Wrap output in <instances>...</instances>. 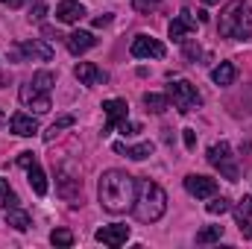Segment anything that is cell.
Masks as SVG:
<instances>
[{
    "instance_id": "1",
    "label": "cell",
    "mask_w": 252,
    "mask_h": 249,
    "mask_svg": "<svg viewBox=\"0 0 252 249\" xmlns=\"http://www.w3.org/2000/svg\"><path fill=\"white\" fill-rule=\"evenodd\" d=\"M97 193H100V202H103L106 211L124 214V211H132V202H135V193H138V179L124 173V170H106L100 176Z\"/></svg>"
},
{
    "instance_id": "4",
    "label": "cell",
    "mask_w": 252,
    "mask_h": 249,
    "mask_svg": "<svg viewBox=\"0 0 252 249\" xmlns=\"http://www.w3.org/2000/svg\"><path fill=\"white\" fill-rule=\"evenodd\" d=\"M167 97L173 100V106L182 112V115H188L193 109H199V103H202V97L196 94V88L190 85L188 79H170V85H167Z\"/></svg>"
},
{
    "instance_id": "23",
    "label": "cell",
    "mask_w": 252,
    "mask_h": 249,
    "mask_svg": "<svg viewBox=\"0 0 252 249\" xmlns=\"http://www.w3.org/2000/svg\"><path fill=\"white\" fill-rule=\"evenodd\" d=\"M144 106H147L150 112H156V115H161V112H167V109H170V97H164V94H153V91H147V94H144Z\"/></svg>"
},
{
    "instance_id": "17",
    "label": "cell",
    "mask_w": 252,
    "mask_h": 249,
    "mask_svg": "<svg viewBox=\"0 0 252 249\" xmlns=\"http://www.w3.org/2000/svg\"><path fill=\"white\" fill-rule=\"evenodd\" d=\"M59 196H64L67 202L76 205V199L82 196V179H76V176H70V173H62V176H59Z\"/></svg>"
},
{
    "instance_id": "11",
    "label": "cell",
    "mask_w": 252,
    "mask_h": 249,
    "mask_svg": "<svg viewBox=\"0 0 252 249\" xmlns=\"http://www.w3.org/2000/svg\"><path fill=\"white\" fill-rule=\"evenodd\" d=\"M103 112H106V126H103V135H109L115 126L126 121V115H129V106H126V100H106L103 103Z\"/></svg>"
},
{
    "instance_id": "22",
    "label": "cell",
    "mask_w": 252,
    "mask_h": 249,
    "mask_svg": "<svg viewBox=\"0 0 252 249\" xmlns=\"http://www.w3.org/2000/svg\"><path fill=\"white\" fill-rule=\"evenodd\" d=\"M6 226H12V229H18V232H27V229H30V214L21 211L18 205H15V208H6Z\"/></svg>"
},
{
    "instance_id": "12",
    "label": "cell",
    "mask_w": 252,
    "mask_h": 249,
    "mask_svg": "<svg viewBox=\"0 0 252 249\" xmlns=\"http://www.w3.org/2000/svg\"><path fill=\"white\" fill-rule=\"evenodd\" d=\"M64 41H67V50H70L73 56H82V53H88L91 47H97V38H94L91 32H85V30H76V32H70Z\"/></svg>"
},
{
    "instance_id": "31",
    "label": "cell",
    "mask_w": 252,
    "mask_h": 249,
    "mask_svg": "<svg viewBox=\"0 0 252 249\" xmlns=\"http://www.w3.org/2000/svg\"><path fill=\"white\" fill-rule=\"evenodd\" d=\"M35 161H38V158H35V153H21V156H18V164H21L24 170H27L30 164H35Z\"/></svg>"
},
{
    "instance_id": "38",
    "label": "cell",
    "mask_w": 252,
    "mask_h": 249,
    "mask_svg": "<svg viewBox=\"0 0 252 249\" xmlns=\"http://www.w3.org/2000/svg\"><path fill=\"white\" fill-rule=\"evenodd\" d=\"M0 118H3V115H0Z\"/></svg>"
},
{
    "instance_id": "24",
    "label": "cell",
    "mask_w": 252,
    "mask_h": 249,
    "mask_svg": "<svg viewBox=\"0 0 252 249\" xmlns=\"http://www.w3.org/2000/svg\"><path fill=\"white\" fill-rule=\"evenodd\" d=\"M223 238V226H205L196 232V244H214Z\"/></svg>"
},
{
    "instance_id": "19",
    "label": "cell",
    "mask_w": 252,
    "mask_h": 249,
    "mask_svg": "<svg viewBox=\"0 0 252 249\" xmlns=\"http://www.w3.org/2000/svg\"><path fill=\"white\" fill-rule=\"evenodd\" d=\"M115 153H121L132 161H144L147 156H153V144L144 141V144H135V147H126V144H115Z\"/></svg>"
},
{
    "instance_id": "2",
    "label": "cell",
    "mask_w": 252,
    "mask_h": 249,
    "mask_svg": "<svg viewBox=\"0 0 252 249\" xmlns=\"http://www.w3.org/2000/svg\"><path fill=\"white\" fill-rule=\"evenodd\" d=\"M167 211V193L164 187L156 185L153 179H138V193L132 202V214L138 223H156Z\"/></svg>"
},
{
    "instance_id": "34",
    "label": "cell",
    "mask_w": 252,
    "mask_h": 249,
    "mask_svg": "<svg viewBox=\"0 0 252 249\" xmlns=\"http://www.w3.org/2000/svg\"><path fill=\"white\" fill-rule=\"evenodd\" d=\"M44 15H47V9H44V6H35V9H32V18H35V21H41Z\"/></svg>"
},
{
    "instance_id": "25",
    "label": "cell",
    "mask_w": 252,
    "mask_h": 249,
    "mask_svg": "<svg viewBox=\"0 0 252 249\" xmlns=\"http://www.w3.org/2000/svg\"><path fill=\"white\" fill-rule=\"evenodd\" d=\"M18 205V193L9 187L6 179H0V208H15Z\"/></svg>"
},
{
    "instance_id": "3",
    "label": "cell",
    "mask_w": 252,
    "mask_h": 249,
    "mask_svg": "<svg viewBox=\"0 0 252 249\" xmlns=\"http://www.w3.org/2000/svg\"><path fill=\"white\" fill-rule=\"evenodd\" d=\"M220 35L235 38V41H247L252 38V6L244 0H232L223 15H220Z\"/></svg>"
},
{
    "instance_id": "7",
    "label": "cell",
    "mask_w": 252,
    "mask_h": 249,
    "mask_svg": "<svg viewBox=\"0 0 252 249\" xmlns=\"http://www.w3.org/2000/svg\"><path fill=\"white\" fill-rule=\"evenodd\" d=\"M164 53H167L164 44L153 35H138L132 41V56L135 59H164Z\"/></svg>"
},
{
    "instance_id": "16",
    "label": "cell",
    "mask_w": 252,
    "mask_h": 249,
    "mask_svg": "<svg viewBox=\"0 0 252 249\" xmlns=\"http://www.w3.org/2000/svg\"><path fill=\"white\" fill-rule=\"evenodd\" d=\"M73 73H76V79H79L82 85H100V82L109 79L97 64H91V62H79L76 67H73Z\"/></svg>"
},
{
    "instance_id": "33",
    "label": "cell",
    "mask_w": 252,
    "mask_h": 249,
    "mask_svg": "<svg viewBox=\"0 0 252 249\" xmlns=\"http://www.w3.org/2000/svg\"><path fill=\"white\" fill-rule=\"evenodd\" d=\"M118 129H121L124 135H135V132H141V126H138V124H129V121H121V124H118Z\"/></svg>"
},
{
    "instance_id": "5",
    "label": "cell",
    "mask_w": 252,
    "mask_h": 249,
    "mask_svg": "<svg viewBox=\"0 0 252 249\" xmlns=\"http://www.w3.org/2000/svg\"><path fill=\"white\" fill-rule=\"evenodd\" d=\"M208 164L217 167L229 182H238V164L232 161V147H229L226 141H220V144H214V147L208 150Z\"/></svg>"
},
{
    "instance_id": "37",
    "label": "cell",
    "mask_w": 252,
    "mask_h": 249,
    "mask_svg": "<svg viewBox=\"0 0 252 249\" xmlns=\"http://www.w3.org/2000/svg\"><path fill=\"white\" fill-rule=\"evenodd\" d=\"M3 3H9V6H21V0H3Z\"/></svg>"
},
{
    "instance_id": "6",
    "label": "cell",
    "mask_w": 252,
    "mask_h": 249,
    "mask_svg": "<svg viewBox=\"0 0 252 249\" xmlns=\"http://www.w3.org/2000/svg\"><path fill=\"white\" fill-rule=\"evenodd\" d=\"M21 103L24 106H30V109H35L38 115H44V112H50L53 109V103H50V91H41V88H35L32 82H27V85H21Z\"/></svg>"
},
{
    "instance_id": "35",
    "label": "cell",
    "mask_w": 252,
    "mask_h": 249,
    "mask_svg": "<svg viewBox=\"0 0 252 249\" xmlns=\"http://www.w3.org/2000/svg\"><path fill=\"white\" fill-rule=\"evenodd\" d=\"M112 24V15H103V18H94V27H106Z\"/></svg>"
},
{
    "instance_id": "26",
    "label": "cell",
    "mask_w": 252,
    "mask_h": 249,
    "mask_svg": "<svg viewBox=\"0 0 252 249\" xmlns=\"http://www.w3.org/2000/svg\"><path fill=\"white\" fill-rule=\"evenodd\" d=\"M73 124H76V118H73V115H62L56 124L50 126V132H44V141H53V138H56L62 129H67V126H73Z\"/></svg>"
},
{
    "instance_id": "15",
    "label": "cell",
    "mask_w": 252,
    "mask_h": 249,
    "mask_svg": "<svg viewBox=\"0 0 252 249\" xmlns=\"http://www.w3.org/2000/svg\"><path fill=\"white\" fill-rule=\"evenodd\" d=\"M235 220H238L241 235L250 241L252 238V196H244V199L238 202V208H235Z\"/></svg>"
},
{
    "instance_id": "28",
    "label": "cell",
    "mask_w": 252,
    "mask_h": 249,
    "mask_svg": "<svg viewBox=\"0 0 252 249\" xmlns=\"http://www.w3.org/2000/svg\"><path fill=\"white\" fill-rule=\"evenodd\" d=\"M229 208H232V199L229 196H214L208 202V214H226Z\"/></svg>"
},
{
    "instance_id": "27",
    "label": "cell",
    "mask_w": 252,
    "mask_h": 249,
    "mask_svg": "<svg viewBox=\"0 0 252 249\" xmlns=\"http://www.w3.org/2000/svg\"><path fill=\"white\" fill-rule=\"evenodd\" d=\"M30 82H32L35 88H41V91H50V88H53V82H56V76H53L50 70H38Z\"/></svg>"
},
{
    "instance_id": "29",
    "label": "cell",
    "mask_w": 252,
    "mask_h": 249,
    "mask_svg": "<svg viewBox=\"0 0 252 249\" xmlns=\"http://www.w3.org/2000/svg\"><path fill=\"white\" fill-rule=\"evenodd\" d=\"M50 244H53V247H70V244H73V235H70L67 229H56V232L50 235Z\"/></svg>"
},
{
    "instance_id": "21",
    "label": "cell",
    "mask_w": 252,
    "mask_h": 249,
    "mask_svg": "<svg viewBox=\"0 0 252 249\" xmlns=\"http://www.w3.org/2000/svg\"><path fill=\"white\" fill-rule=\"evenodd\" d=\"M27 176H30V187H32L38 196H44V193H47V176H44V170L38 167V161L27 167Z\"/></svg>"
},
{
    "instance_id": "13",
    "label": "cell",
    "mask_w": 252,
    "mask_h": 249,
    "mask_svg": "<svg viewBox=\"0 0 252 249\" xmlns=\"http://www.w3.org/2000/svg\"><path fill=\"white\" fill-rule=\"evenodd\" d=\"M21 56L38 59V62H50V59H53V47L44 44L41 38H32V41H24V44H21Z\"/></svg>"
},
{
    "instance_id": "32",
    "label": "cell",
    "mask_w": 252,
    "mask_h": 249,
    "mask_svg": "<svg viewBox=\"0 0 252 249\" xmlns=\"http://www.w3.org/2000/svg\"><path fill=\"white\" fill-rule=\"evenodd\" d=\"M182 138H185V147L188 150H196V132L193 129H182Z\"/></svg>"
},
{
    "instance_id": "10",
    "label": "cell",
    "mask_w": 252,
    "mask_h": 249,
    "mask_svg": "<svg viewBox=\"0 0 252 249\" xmlns=\"http://www.w3.org/2000/svg\"><path fill=\"white\" fill-rule=\"evenodd\" d=\"M94 241L97 244H106V247H124L129 241V226H103L94 232Z\"/></svg>"
},
{
    "instance_id": "8",
    "label": "cell",
    "mask_w": 252,
    "mask_h": 249,
    "mask_svg": "<svg viewBox=\"0 0 252 249\" xmlns=\"http://www.w3.org/2000/svg\"><path fill=\"white\" fill-rule=\"evenodd\" d=\"M185 190H188L190 196H196V199H208V196L217 193V182L208 179V176H196V173H190V176H185Z\"/></svg>"
},
{
    "instance_id": "20",
    "label": "cell",
    "mask_w": 252,
    "mask_h": 249,
    "mask_svg": "<svg viewBox=\"0 0 252 249\" xmlns=\"http://www.w3.org/2000/svg\"><path fill=\"white\" fill-rule=\"evenodd\" d=\"M235 76H238V67H235L232 62H220L214 70H211V79H214L217 85H232Z\"/></svg>"
},
{
    "instance_id": "30",
    "label": "cell",
    "mask_w": 252,
    "mask_h": 249,
    "mask_svg": "<svg viewBox=\"0 0 252 249\" xmlns=\"http://www.w3.org/2000/svg\"><path fill=\"white\" fill-rule=\"evenodd\" d=\"M161 0H132V6H135V12H150L153 6H158Z\"/></svg>"
},
{
    "instance_id": "36",
    "label": "cell",
    "mask_w": 252,
    "mask_h": 249,
    "mask_svg": "<svg viewBox=\"0 0 252 249\" xmlns=\"http://www.w3.org/2000/svg\"><path fill=\"white\" fill-rule=\"evenodd\" d=\"M202 3H205V6H217L220 0H202Z\"/></svg>"
},
{
    "instance_id": "14",
    "label": "cell",
    "mask_w": 252,
    "mask_h": 249,
    "mask_svg": "<svg viewBox=\"0 0 252 249\" xmlns=\"http://www.w3.org/2000/svg\"><path fill=\"white\" fill-rule=\"evenodd\" d=\"M56 18H59L62 24H76V21L85 18V6H82L79 0H62V3L56 6Z\"/></svg>"
},
{
    "instance_id": "18",
    "label": "cell",
    "mask_w": 252,
    "mask_h": 249,
    "mask_svg": "<svg viewBox=\"0 0 252 249\" xmlns=\"http://www.w3.org/2000/svg\"><path fill=\"white\" fill-rule=\"evenodd\" d=\"M9 129H12L15 135H21V138H30V135H35V132H38V121H35V118H30V115H24V112H18V115H12Z\"/></svg>"
},
{
    "instance_id": "9",
    "label": "cell",
    "mask_w": 252,
    "mask_h": 249,
    "mask_svg": "<svg viewBox=\"0 0 252 249\" xmlns=\"http://www.w3.org/2000/svg\"><path fill=\"white\" fill-rule=\"evenodd\" d=\"M167 32H170V38H173V41H185V35H188V32H196V18L190 15L188 9H182V12L170 21Z\"/></svg>"
}]
</instances>
